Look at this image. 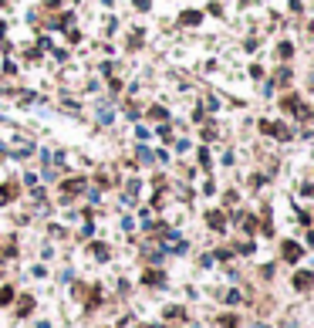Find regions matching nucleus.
<instances>
[{
	"label": "nucleus",
	"instance_id": "nucleus-1",
	"mask_svg": "<svg viewBox=\"0 0 314 328\" xmlns=\"http://www.w3.org/2000/svg\"><path fill=\"white\" fill-rule=\"evenodd\" d=\"M311 281H314L311 274H297V288H308V284H311Z\"/></svg>",
	"mask_w": 314,
	"mask_h": 328
},
{
	"label": "nucleus",
	"instance_id": "nucleus-2",
	"mask_svg": "<svg viewBox=\"0 0 314 328\" xmlns=\"http://www.w3.org/2000/svg\"><path fill=\"white\" fill-rule=\"evenodd\" d=\"M284 257H287V261H294V257H297V247H294V244H287V247H284Z\"/></svg>",
	"mask_w": 314,
	"mask_h": 328
}]
</instances>
